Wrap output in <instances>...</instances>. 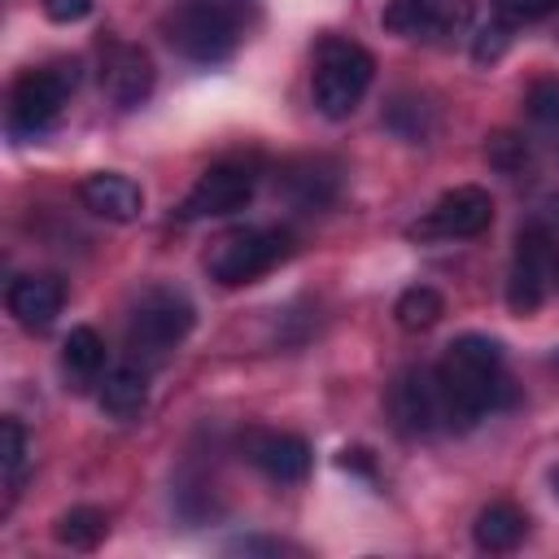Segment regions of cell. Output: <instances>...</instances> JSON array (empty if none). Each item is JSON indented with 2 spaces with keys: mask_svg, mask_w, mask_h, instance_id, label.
Here are the masks:
<instances>
[{
  "mask_svg": "<svg viewBox=\"0 0 559 559\" xmlns=\"http://www.w3.org/2000/svg\"><path fill=\"white\" fill-rule=\"evenodd\" d=\"M550 280H555V245H550V231L542 223H528V227H520L515 258H511V271H507V306L515 314H533L546 301Z\"/></svg>",
  "mask_w": 559,
  "mask_h": 559,
  "instance_id": "obj_8",
  "label": "cell"
},
{
  "mask_svg": "<svg viewBox=\"0 0 559 559\" xmlns=\"http://www.w3.org/2000/svg\"><path fill=\"white\" fill-rule=\"evenodd\" d=\"M214 9H223V13H231L240 26L249 22V17H258V0H210Z\"/></svg>",
  "mask_w": 559,
  "mask_h": 559,
  "instance_id": "obj_28",
  "label": "cell"
},
{
  "mask_svg": "<svg viewBox=\"0 0 559 559\" xmlns=\"http://www.w3.org/2000/svg\"><path fill=\"white\" fill-rule=\"evenodd\" d=\"M437 384H441V406H445V428H472L485 419L502 393H507V371H502V345L480 332H463L445 345L437 362Z\"/></svg>",
  "mask_w": 559,
  "mask_h": 559,
  "instance_id": "obj_1",
  "label": "cell"
},
{
  "mask_svg": "<svg viewBox=\"0 0 559 559\" xmlns=\"http://www.w3.org/2000/svg\"><path fill=\"white\" fill-rule=\"evenodd\" d=\"M240 450H245V459H249L266 480H275V485H297V480H306V472H310V445H306L297 432L253 428V432H245Z\"/></svg>",
  "mask_w": 559,
  "mask_h": 559,
  "instance_id": "obj_13",
  "label": "cell"
},
{
  "mask_svg": "<svg viewBox=\"0 0 559 559\" xmlns=\"http://www.w3.org/2000/svg\"><path fill=\"white\" fill-rule=\"evenodd\" d=\"M507 31H511V26H507L502 17H498L493 26H485V31L476 35V44H472V57H476L480 66H489V61H498V57L507 52V39H511Z\"/></svg>",
  "mask_w": 559,
  "mask_h": 559,
  "instance_id": "obj_26",
  "label": "cell"
},
{
  "mask_svg": "<svg viewBox=\"0 0 559 559\" xmlns=\"http://www.w3.org/2000/svg\"><path fill=\"white\" fill-rule=\"evenodd\" d=\"M485 157H489L493 170H502V175H520V170L528 166V144H524L515 131H493V135L485 140Z\"/></svg>",
  "mask_w": 559,
  "mask_h": 559,
  "instance_id": "obj_23",
  "label": "cell"
},
{
  "mask_svg": "<svg viewBox=\"0 0 559 559\" xmlns=\"http://www.w3.org/2000/svg\"><path fill=\"white\" fill-rule=\"evenodd\" d=\"M39 4H44L48 22H61V26H70V22H83V17L92 13V0H39Z\"/></svg>",
  "mask_w": 559,
  "mask_h": 559,
  "instance_id": "obj_27",
  "label": "cell"
},
{
  "mask_svg": "<svg viewBox=\"0 0 559 559\" xmlns=\"http://www.w3.org/2000/svg\"><path fill=\"white\" fill-rule=\"evenodd\" d=\"M550 489H555V498H559V467L550 472Z\"/></svg>",
  "mask_w": 559,
  "mask_h": 559,
  "instance_id": "obj_29",
  "label": "cell"
},
{
  "mask_svg": "<svg viewBox=\"0 0 559 559\" xmlns=\"http://www.w3.org/2000/svg\"><path fill=\"white\" fill-rule=\"evenodd\" d=\"M555 280H559V253H555Z\"/></svg>",
  "mask_w": 559,
  "mask_h": 559,
  "instance_id": "obj_30",
  "label": "cell"
},
{
  "mask_svg": "<svg viewBox=\"0 0 559 559\" xmlns=\"http://www.w3.org/2000/svg\"><path fill=\"white\" fill-rule=\"evenodd\" d=\"M559 0H493V13L507 22V26H524V22H537L555 9Z\"/></svg>",
  "mask_w": 559,
  "mask_h": 559,
  "instance_id": "obj_25",
  "label": "cell"
},
{
  "mask_svg": "<svg viewBox=\"0 0 559 559\" xmlns=\"http://www.w3.org/2000/svg\"><path fill=\"white\" fill-rule=\"evenodd\" d=\"M240 31H245V26H240L231 13L214 9L210 0H192V4H183V9H175V13L166 17V44H170L179 57L197 61V66H218V61H227V57L236 52V44H240Z\"/></svg>",
  "mask_w": 559,
  "mask_h": 559,
  "instance_id": "obj_5",
  "label": "cell"
},
{
  "mask_svg": "<svg viewBox=\"0 0 559 559\" xmlns=\"http://www.w3.org/2000/svg\"><path fill=\"white\" fill-rule=\"evenodd\" d=\"M524 109L542 127H559V74H542L524 92Z\"/></svg>",
  "mask_w": 559,
  "mask_h": 559,
  "instance_id": "obj_24",
  "label": "cell"
},
{
  "mask_svg": "<svg viewBox=\"0 0 559 559\" xmlns=\"http://www.w3.org/2000/svg\"><path fill=\"white\" fill-rule=\"evenodd\" d=\"M284 258H288V231H275V227H231V231H223L210 245L205 271H210V280L236 288V284H253L258 275H266Z\"/></svg>",
  "mask_w": 559,
  "mask_h": 559,
  "instance_id": "obj_4",
  "label": "cell"
},
{
  "mask_svg": "<svg viewBox=\"0 0 559 559\" xmlns=\"http://www.w3.org/2000/svg\"><path fill=\"white\" fill-rule=\"evenodd\" d=\"M192 301L179 293V288H148L135 310H131V323H127V345L157 362L166 358L175 345H183V336L192 332Z\"/></svg>",
  "mask_w": 559,
  "mask_h": 559,
  "instance_id": "obj_6",
  "label": "cell"
},
{
  "mask_svg": "<svg viewBox=\"0 0 559 559\" xmlns=\"http://www.w3.org/2000/svg\"><path fill=\"white\" fill-rule=\"evenodd\" d=\"M524 533H528V515H524L515 502H489V507L476 515V524H472V542H476V550H485V555H507V550H515V546L524 542Z\"/></svg>",
  "mask_w": 559,
  "mask_h": 559,
  "instance_id": "obj_17",
  "label": "cell"
},
{
  "mask_svg": "<svg viewBox=\"0 0 559 559\" xmlns=\"http://www.w3.org/2000/svg\"><path fill=\"white\" fill-rule=\"evenodd\" d=\"M489 223H493V197L480 183H459L437 197V205L428 210L424 223L411 227V236L415 240H472L489 231Z\"/></svg>",
  "mask_w": 559,
  "mask_h": 559,
  "instance_id": "obj_9",
  "label": "cell"
},
{
  "mask_svg": "<svg viewBox=\"0 0 559 559\" xmlns=\"http://www.w3.org/2000/svg\"><path fill=\"white\" fill-rule=\"evenodd\" d=\"M476 0H389L380 22L397 39H445L467 31Z\"/></svg>",
  "mask_w": 559,
  "mask_h": 559,
  "instance_id": "obj_10",
  "label": "cell"
},
{
  "mask_svg": "<svg viewBox=\"0 0 559 559\" xmlns=\"http://www.w3.org/2000/svg\"><path fill=\"white\" fill-rule=\"evenodd\" d=\"M26 454H31V445H26V428H22L13 415H4V419H0V467H4V489H9V502H13L17 485H22Z\"/></svg>",
  "mask_w": 559,
  "mask_h": 559,
  "instance_id": "obj_21",
  "label": "cell"
},
{
  "mask_svg": "<svg viewBox=\"0 0 559 559\" xmlns=\"http://www.w3.org/2000/svg\"><path fill=\"white\" fill-rule=\"evenodd\" d=\"M153 83H157V70H153V57L140 44H109L105 48V57H100V87H105V96L118 109L144 105Z\"/></svg>",
  "mask_w": 559,
  "mask_h": 559,
  "instance_id": "obj_12",
  "label": "cell"
},
{
  "mask_svg": "<svg viewBox=\"0 0 559 559\" xmlns=\"http://www.w3.org/2000/svg\"><path fill=\"white\" fill-rule=\"evenodd\" d=\"M288 192H293L297 205H323L336 192V175H332L328 162H301L288 175Z\"/></svg>",
  "mask_w": 559,
  "mask_h": 559,
  "instance_id": "obj_22",
  "label": "cell"
},
{
  "mask_svg": "<svg viewBox=\"0 0 559 559\" xmlns=\"http://www.w3.org/2000/svg\"><path fill=\"white\" fill-rule=\"evenodd\" d=\"M61 367H66V376L74 380V389L92 384V380L105 371V341H100V332L87 328V323L70 328V336L61 341Z\"/></svg>",
  "mask_w": 559,
  "mask_h": 559,
  "instance_id": "obj_18",
  "label": "cell"
},
{
  "mask_svg": "<svg viewBox=\"0 0 559 559\" xmlns=\"http://www.w3.org/2000/svg\"><path fill=\"white\" fill-rule=\"evenodd\" d=\"M389 415H393V424H397L406 437H428L437 424H445L437 371H428V367H406V371L389 384Z\"/></svg>",
  "mask_w": 559,
  "mask_h": 559,
  "instance_id": "obj_11",
  "label": "cell"
},
{
  "mask_svg": "<svg viewBox=\"0 0 559 559\" xmlns=\"http://www.w3.org/2000/svg\"><path fill=\"white\" fill-rule=\"evenodd\" d=\"M79 201L105 218V223H135L140 210H144V192L131 175H118V170H96L79 183Z\"/></svg>",
  "mask_w": 559,
  "mask_h": 559,
  "instance_id": "obj_15",
  "label": "cell"
},
{
  "mask_svg": "<svg viewBox=\"0 0 559 559\" xmlns=\"http://www.w3.org/2000/svg\"><path fill=\"white\" fill-rule=\"evenodd\" d=\"M441 314H445V297L428 284H415L393 301V319H397L402 332H428Z\"/></svg>",
  "mask_w": 559,
  "mask_h": 559,
  "instance_id": "obj_20",
  "label": "cell"
},
{
  "mask_svg": "<svg viewBox=\"0 0 559 559\" xmlns=\"http://www.w3.org/2000/svg\"><path fill=\"white\" fill-rule=\"evenodd\" d=\"M376 79V57L354 44V39H341V35H328L314 52V74H310V92H314V109L332 122L349 118L367 87Z\"/></svg>",
  "mask_w": 559,
  "mask_h": 559,
  "instance_id": "obj_2",
  "label": "cell"
},
{
  "mask_svg": "<svg viewBox=\"0 0 559 559\" xmlns=\"http://www.w3.org/2000/svg\"><path fill=\"white\" fill-rule=\"evenodd\" d=\"M74 87H79V61L74 57L26 70L9 92V135H17V140L44 135L61 118Z\"/></svg>",
  "mask_w": 559,
  "mask_h": 559,
  "instance_id": "obj_3",
  "label": "cell"
},
{
  "mask_svg": "<svg viewBox=\"0 0 559 559\" xmlns=\"http://www.w3.org/2000/svg\"><path fill=\"white\" fill-rule=\"evenodd\" d=\"M105 533H109L105 511H100V507H87V502L61 511L57 524H52V537H57L61 546H70V550H96V546L105 542Z\"/></svg>",
  "mask_w": 559,
  "mask_h": 559,
  "instance_id": "obj_19",
  "label": "cell"
},
{
  "mask_svg": "<svg viewBox=\"0 0 559 559\" xmlns=\"http://www.w3.org/2000/svg\"><path fill=\"white\" fill-rule=\"evenodd\" d=\"M4 306L26 332H44L57 323V314L66 306V288L57 275H17L4 293Z\"/></svg>",
  "mask_w": 559,
  "mask_h": 559,
  "instance_id": "obj_14",
  "label": "cell"
},
{
  "mask_svg": "<svg viewBox=\"0 0 559 559\" xmlns=\"http://www.w3.org/2000/svg\"><path fill=\"white\" fill-rule=\"evenodd\" d=\"M148 406V371L135 367V362H122L114 367L105 380H100V411L118 424H131L140 419Z\"/></svg>",
  "mask_w": 559,
  "mask_h": 559,
  "instance_id": "obj_16",
  "label": "cell"
},
{
  "mask_svg": "<svg viewBox=\"0 0 559 559\" xmlns=\"http://www.w3.org/2000/svg\"><path fill=\"white\" fill-rule=\"evenodd\" d=\"M253 188H258V170L253 162H240V157H227V162H214L197 175V183L188 188V197L179 201V218H218V214H236L253 201Z\"/></svg>",
  "mask_w": 559,
  "mask_h": 559,
  "instance_id": "obj_7",
  "label": "cell"
}]
</instances>
